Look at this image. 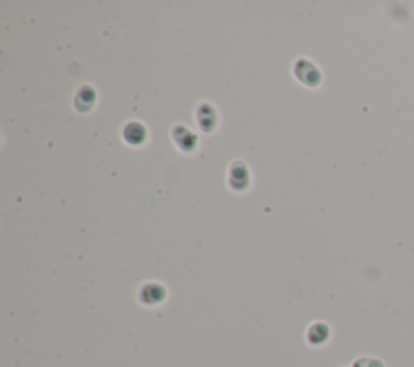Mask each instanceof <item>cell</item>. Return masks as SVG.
<instances>
[{
  "instance_id": "cell-1",
  "label": "cell",
  "mask_w": 414,
  "mask_h": 367,
  "mask_svg": "<svg viewBox=\"0 0 414 367\" xmlns=\"http://www.w3.org/2000/svg\"><path fill=\"white\" fill-rule=\"evenodd\" d=\"M167 290L161 283H146L140 292V301L146 306H157L164 303Z\"/></svg>"
},
{
  "instance_id": "cell-2",
  "label": "cell",
  "mask_w": 414,
  "mask_h": 367,
  "mask_svg": "<svg viewBox=\"0 0 414 367\" xmlns=\"http://www.w3.org/2000/svg\"><path fill=\"white\" fill-rule=\"evenodd\" d=\"M296 76L309 87H316L322 80L319 70L305 58L300 60V63H296Z\"/></svg>"
},
{
  "instance_id": "cell-3",
  "label": "cell",
  "mask_w": 414,
  "mask_h": 367,
  "mask_svg": "<svg viewBox=\"0 0 414 367\" xmlns=\"http://www.w3.org/2000/svg\"><path fill=\"white\" fill-rule=\"evenodd\" d=\"M330 338V328L324 322H314L308 330V343L312 347H321V344L327 343Z\"/></svg>"
},
{
  "instance_id": "cell-4",
  "label": "cell",
  "mask_w": 414,
  "mask_h": 367,
  "mask_svg": "<svg viewBox=\"0 0 414 367\" xmlns=\"http://www.w3.org/2000/svg\"><path fill=\"white\" fill-rule=\"evenodd\" d=\"M125 139L130 144H141L146 139V130L140 123H128V127L125 128Z\"/></svg>"
},
{
  "instance_id": "cell-5",
  "label": "cell",
  "mask_w": 414,
  "mask_h": 367,
  "mask_svg": "<svg viewBox=\"0 0 414 367\" xmlns=\"http://www.w3.org/2000/svg\"><path fill=\"white\" fill-rule=\"evenodd\" d=\"M351 367H385V363L374 356H361V358L353 361Z\"/></svg>"
}]
</instances>
